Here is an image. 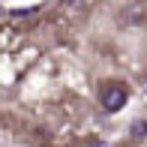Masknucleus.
<instances>
[{
	"instance_id": "1",
	"label": "nucleus",
	"mask_w": 147,
	"mask_h": 147,
	"mask_svg": "<svg viewBox=\"0 0 147 147\" xmlns=\"http://www.w3.org/2000/svg\"><path fill=\"white\" fill-rule=\"evenodd\" d=\"M126 99H129V93H126L123 84H105L102 93H99V102H102V108L108 111V114H114L126 105Z\"/></svg>"
},
{
	"instance_id": "2",
	"label": "nucleus",
	"mask_w": 147,
	"mask_h": 147,
	"mask_svg": "<svg viewBox=\"0 0 147 147\" xmlns=\"http://www.w3.org/2000/svg\"><path fill=\"white\" fill-rule=\"evenodd\" d=\"M132 135H135V138H144V135H147V120H144V117L132 123Z\"/></svg>"
},
{
	"instance_id": "3",
	"label": "nucleus",
	"mask_w": 147,
	"mask_h": 147,
	"mask_svg": "<svg viewBox=\"0 0 147 147\" xmlns=\"http://www.w3.org/2000/svg\"><path fill=\"white\" fill-rule=\"evenodd\" d=\"M36 12V6H30V9H12V18H27Z\"/></svg>"
},
{
	"instance_id": "4",
	"label": "nucleus",
	"mask_w": 147,
	"mask_h": 147,
	"mask_svg": "<svg viewBox=\"0 0 147 147\" xmlns=\"http://www.w3.org/2000/svg\"><path fill=\"white\" fill-rule=\"evenodd\" d=\"M144 93H147V84H144Z\"/></svg>"
}]
</instances>
